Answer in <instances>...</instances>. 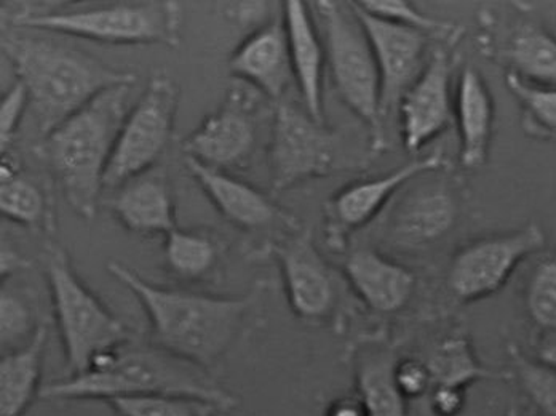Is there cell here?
<instances>
[{"mask_svg": "<svg viewBox=\"0 0 556 416\" xmlns=\"http://www.w3.org/2000/svg\"><path fill=\"white\" fill-rule=\"evenodd\" d=\"M505 83L523 108L525 119L535 134L556 135V89L529 84L511 71Z\"/></svg>", "mask_w": 556, "mask_h": 416, "instance_id": "1f68e13d", "label": "cell"}, {"mask_svg": "<svg viewBox=\"0 0 556 416\" xmlns=\"http://www.w3.org/2000/svg\"><path fill=\"white\" fill-rule=\"evenodd\" d=\"M2 52L28 89L29 106L42 138L101 91L137 80L130 71L115 70L47 37L9 34L2 39Z\"/></svg>", "mask_w": 556, "mask_h": 416, "instance_id": "3957f363", "label": "cell"}, {"mask_svg": "<svg viewBox=\"0 0 556 416\" xmlns=\"http://www.w3.org/2000/svg\"><path fill=\"white\" fill-rule=\"evenodd\" d=\"M336 154L334 131L296 104H277L269 144L270 181L276 191L330 174Z\"/></svg>", "mask_w": 556, "mask_h": 416, "instance_id": "30bf717a", "label": "cell"}, {"mask_svg": "<svg viewBox=\"0 0 556 416\" xmlns=\"http://www.w3.org/2000/svg\"><path fill=\"white\" fill-rule=\"evenodd\" d=\"M0 179V210L3 218L33 231L53 235L56 218L50 189L20 171Z\"/></svg>", "mask_w": 556, "mask_h": 416, "instance_id": "4316f807", "label": "cell"}, {"mask_svg": "<svg viewBox=\"0 0 556 416\" xmlns=\"http://www.w3.org/2000/svg\"><path fill=\"white\" fill-rule=\"evenodd\" d=\"M351 5L371 42L378 63L381 116L384 119L399 108L403 94L429 63L426 61L427 34L369 15L357 2H351Z\"/></svg>", "mask_w": 556, "mask_h": 416, "instance_id": "4fadbf2b", "label": "cell"}, {"mask_svg": "<svg viewBox=\"0 0 556 416\" xmlns=\"http://www.w3.org/2000/svg\"><path fill=\"white\" fill-rule=\"evenodd\" d=\"M432 377V388H463L480 380L504 377L488 370L478 362L466 338H447L426 361Z\"/></svg>", "mask_w": 556, "mask_h": 416, "instance_id": "f1b7e54d", "label": "cell"}, {"mask_svg": "<svg viewBox=\"0 0 556 416\" xmlns=\"http://www.w3.org/2000/svg\"><path fill=\"white\" fill-rule=\"evenodd\" d=\"M544 247V231L535 223L473 240L451 260L447 289L454 298L466 303L494 295L504 289L525 260Z\"/></svg>", "mask_w": 556, "mask_h": 416, "instance_id": "9c48e42d", "label": "cell"}, {"mask_svg": "<svg viewBox=\"0 0 556 416\" xmlns=\"http://www.w3.org/2000/svg\"><path fill=\"white\" fill-rule=\"evenodd\" d=\"M325 28V52L339 97L369 125L375 147L382 144L381 77L371 42L351 3L315 2Z\"/></svg>", "mask_w": 556, "mask_h": 416, "instance_id": "52a82bcc", "label": "cell"}, {"mask_svg": "<svg viewBox=\"0 0 556 416\" xmlns=\"http://www.w3.org/2000/svg\"><path fill=\"white\" fill-rule=\"evenodd\" d=\"M67 377L90 370L100 358L134 341V331L79 279L70 256L55 243L42 255Z\"/></svg>", "mask_w": 556, "mask_h": 416, "instance_id": "5b68a950", "label": "cell"}, {"mask_svg": "<svg viewBox=\"0 0 556 416\" xmlns=\"http://www.w3.org/2000/svg\"><path fill=\"white\" fill-rule=\"evenodd\" d=\"M344 273L355 295L376 313H396L415 293V274L368 247L349 255Z\"/></svg>", "mask_w": 556, "mask_h": 416, "instance_id": "ffe728a7", "label": "cell"}, {"mask_svg": "<svg viewBox=\"0 0 556 416\" xmlns=\"http://www.w3.org/2000/svg\"><path fill=\"white\" fill-rule=\"evenodd\" d=\"M393 378H395L396 388L408 401L422 398L432 389L429 367L419 358L409 357L396 361L395 367H393Z\"/></svg>", "mask_w": 556, "mask_h": 416, "instance_id": "d590c367", "label": "cell"}, {"mask_svg": "<svg viewBox=\"0 0 556 416\" xmlns=\"http://www.w3.org/2000/svg\"><path fill=\"white\" fill-rule=\"evenodd\" d=\"M229 71L240 83L280 103L294 83L283 18L270 20L250 33L230 55Z\"/></svg>", "mask_w": 556, "mask_h": 416, "instance_id": "2e32d148", "label": "cell"}, {"mask_svg": "<svg viewBox=\"0 0 556 416\" xmlns=\"http://www.w3.org/2000/svg\"><path fill=\"white\" fill-rule=\"evenodd\" d=\"M134 84L101 91L34 148L55 177L67 205L84 219L97 215L104 174L118 131L130 113Z\"/></svg>", "mask_w": 556, "mask_h": 416, "instance_id": "277c9868", "label": "cell"}, {"mask_svg": "<svg viewBox=\"0 0 556 416\" xmlns=\"http://www.w3.org/2000/svg\"><path fill=\"white\" fill-rule=\"evenodd\" d=\"M511 377L539 416H556V368L511 346Z\"/></svg>", "mask_w": 556, "mask_h": 416, "instance_id": "f546056e", "label": "cell"}, {"mask_svg": "<svg viewBox=\"0 0 556 416\" xmlns=\"http://www.w3.org/2000/svg\"><path fill=\"white\" fill-rule=\"evenodd\" d=\"M185 165L223 218L237 228L256 231L274 225L278 219H287L277 204L249 182L200 164L195 159L185 157Z\"/></svg>", "mask_w": 556, "mask_h": 416, "instance_id": "ac0fdd59", "label": "cell"}, {"mask_svg": "<svg viewBox=\"0 0 556 416\" xmlns=\"http://www.w3.org/2000/svg\"><path fill=\"white\" fill-rule=\"evenodd\" d=\"M222 240L200 229H173L165 236V265L173 276L186 282H208L222 268Z\"/></svg>", "mask_w": 556, "mask_h": 416, "instance_id": "d4e9b609", "label": "cell"}, {"mask_svg": "<svg viewBox=\"0 0 556 416\" xmlns=\"http://www.w3.org/2000/svg\"><path fill=\"white\" fill-rule=\"evenodd\" d=\"M108 270L124 283L144 307L151 343L173 356L212 371L242 335L256 310L266 283L245 295L218 297L155 286L124 263L111 260Z\"/></svg>", "mask_w": 556, "mask_h": 416, "instance_id": "6da1fadb", "label": "cell"}, {"mask_svg": "<svg viewBox=\"0 0 556 416\" xmlns=\"http://www.w3.org/2000/svg\"><path fill=\"white\" fill-rule=\"evenodd\" d=\"M117 416H215L222 408L182 395H142L108 402Z\"/></svg>", "mask_w": 556, "mask_h": 416, "instance_id": "4dcf8cb0", "label": "cell"}, {"mask_svg": "<svg viewBox=\"0 0 556 416\" xmlns=\"http://www.w3.org/2000/svg\"><path fill=\"white\" fill-rule=\"evenodd\" d=\"M49 328L40 326L29 343L0 358V416H23L42 394V367Z\"/></svg>", "mask_w": 556, "mask_h": 416, "instance_id": "603a6c76", "label": "cell"}, {"mask_svg": "<svg viewBox=\"0 0 556 416\" xmlns=\"http://www.w3.org/2000/svg\"><path fill=\"white\" fill-rule=\"evenodd\" d=\"M142 395H182L222 408L239 405V399L213 378L212 371L173 356L155 344L134 341L100 358L90 370L42 389L47 401H104Z\"/></svg>", "mask_w": 556, "mask_h": 416, "instance_id": "7a4b0ae2", "label": "cell"}, {"mask_svg": "<svg viewBox=\"0 0 556 416\" xmlns=\"http://www.w3.org/2000/svg\"><path fill=\"white\" fill-rule=\"evenodd\" d=\"M261 93L249 84H233L222 104L182 140L185 157L218 171L242 168L256 148Z\"/></svg>", "mask_w": 556, "mask_h": 416, "instance_id": "8fae6325", "label": "cell"}, {"mask_svg": "<svg viewBox=\"0 0 556 416\" xmlns=\"http://www.w3.org/2000/svg\"><path fill=\"white\" fill-rule=\"evenodd\" d=\"M325 416H368L365 405L357 394L344 395V398L336 399L327 407Z\"/></svg>", "mask_w": 556, "mask_h": 416, "instance_id": "74e56055", "label": "cell"}, {"mask_svg": "<svg viewBox=\"0 0 556 416\" xmlns=\"http://www.w3.org/2000/svg\"><path fill=\"white\" fill-rule=\"evenodd\" d=\"M281 18L287 30L294 84L300 89L304 110L315 121L325 124L324 71L327 52L321 46L311 9L303 0H288L283 3Z\"/></svg>", "mask_w": 556, "mask_h": 416, "instance_id": "d6986e66", "label": "cell"}, {"mask_svg": "<svg viewBox=\"0 0 556 416\" xmlns=\"http://www.w3.org/2000/svg\"><path fill=\"white\" fill-rule=\"evenodd\" d=\"M451 63L445 52L433 53L415 84L400 100L399 116L403 144L419 152L446 130L453 117Z\"/></svg>", "mask_w": 556, "mask_h": 416, "instance_id": "9a60e30c", "label": "cell"}, {"mask_svg": "<svg viewBox=\"0 0 556 416\" xmlns=\"http://www.w3.org/2000/svg\"><path fill=\"white\" fill-rule=\"evenodd\" d=\"M29 106V93L22 80L13 84L0 101V141L2 152L12 143Z\"/></svg>", "mask_w": 556, "mask_h": 416, "instance_id": "e575fe53", "label": "cell"}, {"mask_svg": "<svg viewBox=\"0 0 556 416\" xmlns=\"http://www.w3.org/2000/svg\"><path fill=\"white\" fill-rule=\"evenodd\" d=\"M525 311L539 338V361L556 368V255L531 269L525 286Z\"/></svg>", "mask_w": 556, "mask_h": 416, "instance_id": "484cf974", "label": "cell"}, {"mask_svg": "<svg viewBox=\"0 0 556 416\" xmlns=\"http://www.w3.org/2000/svg\"><path fill=\"white\" fill-rule=\"evenodd\" d=\"M110 207L117 222L134 235L165 238L178 228L167 174L161 167L128 179L112 191Z\"/></svg>", "mask_w": 556, "mask_h": 416, "instance_id": "e0dca14e", "label": "cell"}, {"mask_svg": "<svg viewBox=\"0 0 556 416\" xmlns=\"http://www.w3.org/2000/svg\"><path fill=\"white\" fill-rule=\"evenodd\" d=\"M459 204L445 186H426L406 196L393 219V239L406 247L437 242L456 226Z\"/></svg>", "mask_w": 556, "mask_h": 416, "instance_id": "7402d4cb", "label": "cell"}, {"mask_svg": "<svg viewBox=\"0 0 556 416\" xmlns=\"http://www.w3.org/2000/svg\"><path fill=\"white\" fill-rule=\"evenodd\" d=\"M504 416H521L520 408L517 405H510V407L505 411Z\"/></svg>", "mask_w": 556, "mask_h": 416, "instance_id": "f35d334b", "label": "cell"}, {"mask_svg": "<svg viewBox=\"0 0 556 416\" xmlns=\"http://www.w3.org/2000/svg\"><path fill=\"white\" fill-rule=\"evenodd\" d=\"M369 15L388 20L396 25L420 30V33H447L453 26L424 15L406 0H362L357 2Z\"/></svg>", "mask_w": 556, "mask_h": 416, "instance_id": "836d02e7", "label": "cell"}, {"mask_svg": "<svg viewBox=\"0 0 556 416\" xmlns=\"http://www.w3.org/2000/svg\"><path fill=\"white\" fill-rule=\"evenodd\" d=\"M269 253L278 262L294 316L307 324L330 323L339 306L338 277L315 247L311 231L270 243Z\"/></svg>", "mask_w": 556, "mask_h": 416, "instance_id": "7c38bea8", "label": "cell"}, {"mask_svg": "<svg viewBox=\"0 0 556 416\" xmlns=\"http://www.w3.org/2000/svg\"><path fill=\"white\" fill-rule=\"evenodd\" d=\"M511 73L535 86L556 89V39L538 26L518 29L508 49Z\"/></svg>", "mask_w": 556, "mask_h": 416, "instance_id": "83f0119b", "label": "cell"}, {"mask_svg": "<svg viewBox=\"0 0 556 416\" xmlns=\"http://www.w3.org/2000/svg\"><path fill=\"white\" fill-rule=\"evenodd\" d=\"M178 104V84L159 71L149 79L118 131L104 174V189L115 191L128 179L155 167L172 140Z\"/></svg>", "mask_w": 556, "mask_h": 416, "instance_id": "ba28073f", "label": "cell"}, {"mask_svg": "<svg viewBox=\"0 0 556 416\" xmlns=\"http://www.w3.org/2000/svg\"><path fill=\"white\" fill-rule=\"evenodd\" d=\"M429 395L430 407L435 416H459L466 407L467 389L432 388Z\"/></svg>", "mask_w": 556, "mask_h": 416, "instance_id": "8d00e7d4", "label": "cell"}, {"mask_svg": "<svg viewBox=\"0 0 556 416\" xmlns=\"http://www.w3.org/2000/svg\"><path fill=\"white\" fill-rule=\"evenodd\" d=\"M40 326H36L33 307L25 297L3 286L0 293V344L2 354L29 343Z\"/></svg>", "mask_w": 556, "mask_h": 416, "instance_id": "d6a6232c", "label": "cell"}, {"mask_svg": "<svg viewBox=\"0 0 556 416\" xmlns=\"http://www.w3.org/2000/svg\"><path fill=\"white\" fill-rule=\"evenodd\" d=\"M440 165L442 155L437 152L400 165L384 177L362 179L336 192L327 207L328 243L341 250L345 238L372 222L400 188Z\"/></svg>", "mask_w": 556, "mask_h": 416, "instance_id": "5bb4252c", "label": "cell"}, {"mask_svg": "<svg viewBox=\"0 0 556 416\" xmlns=\"http://www.w3.org/2000/svg\"><path fill=\"white\" fill-rule=\"evenodd\" d=\"M395 362L384 348L366 344L355 351V388L368 416H408V399L393 378Z\"/></svg>", "mask_w": 556, "mask_h": 416, "instance_id": "cb8c5ba5", "label": "cell"}, {"mask_svg": "<svg viewBox=\"0 0 556 416\" xmlns=\"http://www.w3.org/2000/svg\"><path fill=\"white\" fill-rule=\"evenodd\" d=\"M13 23L26 29L53 30L110 46L178 47L181 42V7L173 0L114 3L64 12L23 10Z\"/></svg>", "mask_w": 556, "mask_h": 416, "instance_id": "8992f818", "label": "cell"}, {"mask_svg": "<svg viewBox=\"0 0 556 416\" xmlns=\"http://www.w3.org/2000/svg\"><path fill=\"white\" fill-rule=\"evenodd\" d=\"M454 117L460 138V164L466 168L484 165L493 141V94L484 77L473 66H466L457 83Z\"/></svg>", "mask_w": 556, "mask_h": 416, "instance_id": "44dd1931", "label": "cell"}]
</instances>
